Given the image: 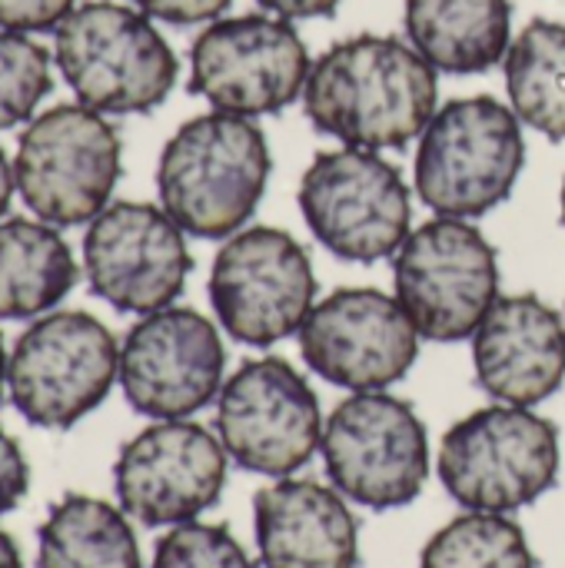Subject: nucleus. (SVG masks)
Returning a JSON list of instances; mask_svg holds the SVG:
<instances>
[{
  "instance_id": "f257e3e1",
  "label": "nucleus",
  "mask_w": 565,
  "mask_h": 568,
  "mask_svg": "<svg viewBox=\"0 0 565 568\" xmlns=\"http://www.w3.org/2000/svg\"><path fill=\"white\" fill-rule=\"evenodd\" d=\"M310 123L356 150H400L436 113V67L400 37L360 33L333 43L303 87Z\"/></svg>"
},
{
  "instance_id": "f03ea898",
  "label": "nucleus",
  "mask_w": 565,
  "mask_h": 568,
  "mask_svg": "<svg viewBox=\"0 0 565 568\" xmlns=\"http://www.w3.org/2000/svg\"><path fill=\"white\" fill-rule=\"evenodd\" d=\"M270 166L256 120L223 110L193 116L160 153V206L196 240H230L256 213Z\"/></svg>"
},
{
  "instance_id": "7ed1b4c3",
  "label": "nucleus",
  "mask_w": 565,
  "mask_h": 568,
  "mask_svg": "<svg viewBox=\"0 0 565 568\" xmlns=\"http://www.w3.org/2000/svg\"><path fill=\"white\" fill-rule=\"evenodd\" d=\"M53 60L77 103L97 113H150L180 77V60L153 20L113 0L80 3L53 30Z\"/></svg>"
},
{
  "instance_id": "20e7f679",
  "label": "nucleus",
  "mask_w": 565,
  "mask_h": 568,
  "mask_svg": "<svg viewBox=\"0 0 565 568\" xmlns=\"http://www.w3.org/2000/svg\"><path fill=\"white\" fill-rule=\"evenodd\" d=\"M526 163L523 123L493 97H463L433 113L416 150V193L440 216L496 210Z\"/></svg>"
},
{
  "instance_id": "39448f33",
  "label": "nucleus",
  "mask_w": 565,
  "mask_h": 568,
  "mask_svg": "<svg viewBox=\"0 0 565 568\" xmlns=\"http://www.w3.org/2000/svg\"><path fill=\"white\" fill-rule=\"evenodd\" d=\"M559 433L526 406H486L460 419L440 446V479L466 513H516L559 479Z\"/></svg>"
},
{
  "instance_id": "423d86ee",
  "label": "nucleus",
  "mask_w": 565,
  "mask_h": 568,
  "mask_svg": "<svg viewBox=\"0 0 565 568\" xmlns=\"http://www.w3.org/2000/svg\"><path fill=\"white\" fill-rule=\"evenodd\" d=\"M120 160V133L103 113L83 103H57L20 133L13 160L17 193L37 220L80 226L110 206Z\"/></svg>"
},
{
  "instance_id": "0eeeda50",
  "label": "nucleus",
  "mask_w": 565,
  "mask_h": 568,
  "mask_svg": "<svg viewBox=\"0 0 565 568\" xmlns=\"http://www.w3.org/2000/svg\"><path fill=\"white\" fill-rule=\"evenodd\" d=\"M120 379L113 333L83 310L37 316L7 356L13 409L40 429H70L90 416Z\"/></svg>"
},
{
  "instance_id": "6e6552de",
  "label": "nucleus",
  "mask_w": 565,
  "mask_h": 568,
  "mask_svg": "<svg viewBox=\"0 0 565 568\" xmlns=\"http://www.w3.org/2000/svg\"><path fill=\"white\" fill-rule=\"evenodd\" d=\"M396 303L430 343L470 339L500 300V263L490 240L456 216H436L393 256Z\"/></svg>"
},
{
  "instance_id": "1a4fd4ad",
  "label": "nucleus",
  "mask_w": 565,
  "mask_h": 568,
  "mask_svg": "<svg viewBox=\"0 0 565 568\" xmlns=\"http://www.w3.org/2000/svg\"><path fill=\"white\" fill-rule=\"evenodd\" d=\"M320 449L333 489L376 513L410 506L430 479L426 426L390 393L343 399L323 426Z\"/></svg>"
},
{
  "instance_id": "9d476101",
  "label": "nucleus",
  "mask_w": 565,
  "mask_h": 568,
  "mask_svg": "<svg viewBox=\"0 0 565 568\" xmlns=\"http://www.w3.org/2000/svg\"><path fill=\"white\" fill-rule=\"evenodd\" d=\"M296 200L313 236L350 263L396 256L410 236V190L376 150L340 146L320 153L306 166Z\"/></svg>"
},
{
  "instance_id": "9b49d317",
  "label": "nucleus",
  "mask_w": 565,
  "mask_h": 568,
  "mask_svg": "<svg viewBox=\"0 0 565 568\" xmlns=\"http://www.w3.org/2000/svg\"><path fill=\"white\" fill-rule=\"evenodd\" d=\"M310 53L296 27L276 13H243L206 23L190 47V93L213 110L263 116L303 97Z\"/></svg>"
},
{
  "instance_id": "f8f14e48",
  "label": "nucleus",
  "mask_w": 565,
  "mask_h": 568,
  "mask_svg": "<svg viewBox=\"0 0 565 568\" xmlns=\"http://www.w3.org/2000/svg\"><path fill=\"white\" fill-rule=\"evenodd\" d=\"M313 300V263L286 230H240L213 260L210 303L220 326L236 343L263 349L300 333Z\"/></svg>"
},
{
  "instance_id": "ddd939ff",
  "label": "nucleus",
  "mask_w": 565,
  "mask_h": 568,
  "mask_svg": "<svg viewBox=\"0 0 565 568\" xmlns=\"http://www.w3.org/2000/svg\"><path fill=\"white\" fill-rule=\"evenodd\" d=\"M226 456L256 476L286 479L323 443V413L310 383L280 356L243 363L216 396Z\"/></svg>"
},
{
  "instance_id": "4468645a",
  "label": "nucleus",
  "mask_w": 565,
  "mask_h": 568,
  "mask_svg": "<svg viewBox=\"0 0 565 568\" xmlns=\"http://www.w3.org/2000/svg\"><path fill=\"white\" fill-rule=\"evenodd\" d=\"M193 256L176 220L153 203L120 200L87 223L83 273L120 313H157L183 293Z\"/></svg>"
},
{
  "instance_id": "2eb2a0df",
  "label": "nucleus",
  "mask_w": 565,
  "mask_h": 568,
  "mask_svg": "<svg viewBox=\"0 0 565 568\" xmlns=\"http://www.w3.org/2000/svg\"><path fill=\"white\" fill-rule=\"evenodd\" d=\"M420 339L396 296L366 286L336 290L313 303L300 326L306 366L353 393H383L400 383L416 363Z\"/></svg>"
},
{
  "instance_id": "dca6fc26",
  "label": "nucleus",
  "mask_w": 565,
  "mask_h": 568,
  "mask_svg": "<svg viewBox=\"0 0 565 568\" xmlns=\"http://www.w3.org/2000/svg\"><path fill=\"white\" fill-rule=\"evenodd\" d=\"M226 483L223 443L190 419H157L113 463L120 509L147 529L183 526L216 506Z\"/></svg>"
},
{
  "instance_id": "f3484780",
  "label": "nucleus",
  "mask_w": 565,
  "mask_h": 568,
  "mask_svg": "<svg viewBox=\"0 0 565 568\" xmlns=\"http://www.w3.org/2000/svg\"><path fill=\"white\" fill-rule=\"evenodd\" d=\"M223 339L216 326L186 306L147 313L120 346V386L133 413L186 419L223 389Z\"/></svg>"
},
{
  "instance_id": "a211bd4d",
  "label": "nucleus",
  "mask_w": 565,
  "mask_h": 568,
  "mask_svg": "<svg viewBox=\"0 0 565 568\" xmlns=\"http://www.w3.org/2000/svg\"><path fill=\"white\" fill-rule=\"evenodd\" d=\"M480 386L506 406H539L565 379V323L533 293L500 296L473 333Z\"/></svg>"
},
{
  "instance_id": "6ab92c4d",
  "label": "nucleus",
  "mask_w": 565,
  "mask_h": 568,
  "mask_svg": "<svg viewBox=\"0 0 565 568\" xmlns=\"http://www.w3.org/2000/svg\"><path fill=\"white\" fill-rule=\"evenodd\" d=\"M263 568H356L360 526L340 489L280 479L253 499Z\"/></svg>"
},
{
  "instance_id": "aec40b11",
  "label": "nucleus",
  "mask_w": 565,
  "mask_h": 568,
  "mask_svg": "<svg viewBox=\"0 0 565 568\" xmlns=\"http://www.w3.org/2000/svg\"><path fill=\"white\" fill-rule=\"evenodd\" d=\"M410 43L443 73H486L513 43L509 0H406Z\"/></svg>"
},
{
  "instance_id": "412c9836",
  "label": "nucleus",
  "mask_w": 565,
  "mask_h": 568,
  "mask_svg": "<svg viewBox=\"0 0 565 568\" xmlns=\"http://www.w3.org/2000/svg\"><path fill=\"white\" fill-rule=\"evenodd\" d=\"M77 260L50 223L0 220V320L47 316L73 286Z\"/></svg>"
},
{
  "instance_id": "4be33fe9",
  "label": "nucleus",
  "mask_w": 565,
  "mask_h": 568,
  "mask_svg": "<svg viewBox=\"0 0 565 568\" xmlns=\"http://www.w3.org/2000/svg\"><path fill=\"white\" fill-rule=\"evenodd\" d=\"M37 568H143L123 509L70 493L37 529Z\"/></svg>"
},
{
  "instance_id": "5701e85b",
  "label": "nucleus",
  "mask_w": 565,
  "mask_h": 568,
  "mask_svg": "<svg viewBox=\"0 0 565 568\" xmlns=\"http://www.w3.org/2000/svg\"><path fill=\"white\" fill-rule=\"evenodd\" d=\"M509 106L546 140H565V23L533 20L503 60Z\"/></svg>"
},
{
  "instance_id": "b1692460",
  "label": "nucleus",
  "mask_w": 565,
  "mask_h": 568,
  "mask_svg": "<svg viewBox=\"0 0 565 568\" xmlns=\"http://www.w3.org/2000/svg\"><path fill=\"white\" fill-rule=\"evenodd\" d=\"M420 568H536V559L526 532L513 519L466 513L426 542Z\"/></svg>"
},
{
  "instance_id": "393cba45",
  "label": "nucleus",
  "mask_w": 565,
  "mask_h": 568,
  "mask_svg": "<svg viewBox=\"0 0 565 568\" xmlns=\"http://www.w3.org/2000/svg\"><path fill=\"white\" fill-rule=\"evenodd\" d=\"M50 53L43 43L17 30H0V133L37 116L50 93Z\"/></svg>"
},
{
  "instance_id": "a878e982",
  "label": "nucleus",
  "mask_w": 565,
  "mask_h": 568,
  "mask_svg": "<svg viewBox=\"0 0 565 568\" xmlns=\"http://www.w3.org/2000/svg\"><path fill=\"white\" fill-rule=\"evenodd\" d=\"M150 568H253V562L226 526H206L193 519L173 526L157 542Z\"/></svg>"
},
{
  "instance_id": "bb28decb",
  "label": "nucleus",
  "mask_w": 565,
  "mask_h": 568,
  "mask_svg": "<svg viewBox=\"0 0 565 568\" xmlns=\"http://www.w3.org/2000/svg\"><path fill=\"white\" fill-rule=\"evenodd\" d=\"M73 10L77 0H0V30H17V33L57 30Z\"/></svg>"
},
{
  "instance_id": "cd10ccee",
  "label": "nucleus",
  "mask_w": 565,
  "mask_h": 568,
  "mask_svg": "<svg viewBox=\"0 0 565 568\" xmlns=\"http://www.w3.org/2000/svg\"><path fill=\"white\" fill-rule=\"evenodd\" d=\"M153 20L190 27V23H213L233 0H130Z\"/></svg>"
},
{
  "instance_id": "c85d7f7f",
  "label": "nucleus",
  "mask_w": 565,
  "mask_h": 568,
  "mask_svg": "<svg viewBox=\"0 0 565 568\" xmlns=\"http://www.w3.org/2000/svg\"><path fill=\"white\" fill-rule=\"evenodd\" d=\"M30 489V466L13 436L0 429V516L17 509Z\"/></svg>"
},
{
  "instance_id": "c756f323",
  "label": "nucleus",
  "mask_w": 565,
  "mask_h": 568,
  "mask_svg": "<svg viewBox=\"0 0 565 568\" xmlns=\"http://www.w3.org/2000/svg\"><path fill=\"white\" fill-rule=\"evenodd\" d=\"M256 3L283 20H313V17H333L343 0H256Z\"/></svg>"
},
{
  "instance_id": "7c9ffc66",
  "label": "nucleus",
  "mask_w": 565,
  "mask_h": 568,
  "mask_svg": "<svg viewBox=\"0 0 565 568\" xmlns=\"http://www.w3.org/2000/svg\"><path fill=\"white\" fill-rule=\"evenodd\" d=\"M13 186H17V180H13V163H10V160H7V153L0 150V220H3V216H7V210H10Z\"/></svg>"
},
{
  "instance_id": "2f4dec72",
  "label": "nucleus",
  "mask_w": 565,
  "mask_h": 568,
  "mask_svg": "<svg viewBox=\"0 0 565 568\" xmlns=\"http://www.w3.org/2000/svg\"><path fill=\"white\" fill-rule=\"evenodd\" d=\"M0 568H23L17 542H13L3 529H0Z\"/></svg>"
},
{
  "instance_id": "473e14b6",
  "label": "nucleus",
  "mask_w": 565,
  "mask_h": 568,
  "mask_svg": "<svg viewBox=\"0 0 565 568\" xmlns=\"http://www.w3.org/2000/svg\"><path fill=\"white\" fill-rule=\"evenodd\" d=\"M3 386H7V353H3V336H0V396H3Z\"/></svg>"
},
{
  "instance_id": "72a5a7b5",
  "label": "nucleus",
  "mask_w": 565,
  "mask_h": 568,
  "mask_svg": "<svg viewBox=\"0 0 565 568\" xmlns=\"http://www.w3.org/2000/svg\"><path fill=\"white\" fill-rule=\"evenodd\" d=\"M559 206H563V223H565V180H563V193H559Z\"/></svg>"
}]
</instances>
